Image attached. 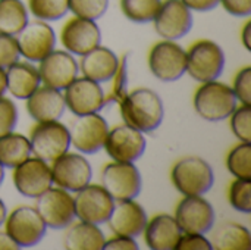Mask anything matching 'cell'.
<instances>
[{
	"instance_id": "obj_1",
	"label": "cell",
	"mask_w": 251,
	"mask_h": 250,
	"mask_svg": "<svg viewBox=\"0 0 251 250\" xmlns=\"http://www.w3.org/2000/svg\"><path fill=\"white\" fill-rule=\"evenodd\" d=\"M124 124L147 134L156 131L165 118V106L162 97L151 88L138 87L118 102Z\"/></svg>"
},
{
	"instance_id": "obj_2",
	"label": "cell",
	"mask_w": 251,
	"mask_h": 250,
	"mask_svg": "<svg viewBox=\"0 0 251 250\" xmlns=\"http://www.w3.org/2000/svg\"><path fill=\"white\" fill-rule=\"evenodd\" d=\"M237 97L232 88L218 80L200 83L194 93L193 105L196 113L209 122H219L229 118L237 108Z\"/></svg>"
},
{
	"instance_id": "obj_3",
	"label": "cell",
	"mask_w": 251,
	"mask_h": 250,
	"mask_svg": "<svg viewBox=\"0 0 251 250\" xmlns=\"http://www.w3.org/2000/svg\"><path fill=\"white\" fill-rule=\"evenodd\" d=\"M171 181L182 196H204L215 184V174L203 158L187 156L174 164Z\"/></svg>"
},
{
	"instance_id": "obj_4",
	"label": "cell",
	"mask_w": 251,
	"mask_h": 250,
	"mask_svg": "<svg viewBox=\"0 0 251 250\" xmlns=\"http://www.w3.org/2000/svg\"><path fill=\"white\" fill-rule=\"evenodd\" d=\"M185 74L199 83L218 80L225 69V52L213 40L201 38L194 41L188 50H185Z\"/></svg>"
},
{
	"instance_id": "obj_5",
	"label": "cell",
	"mask_w": 251,
	"mask_h": 250,
	"mask_svg": "<svg viewBox=\"0 0 251 250\" xmlns=\"http://www.w3.org/2000/svg\"><path fill=\"white\" fill-rule=\"evenodd\" d=\"M31 153L49 164L66 153L71 147L69 128L60 121L37 122L29 133Z\"/></svg>"
},
{
	"instance_id": "obj_6",
	"label": "cell",
	"mask_w": 251,
	"mask_h": 250,
	"mask_svg": "<svg viewBox=\"0 0 251 250\" xmlns=\"http://www.w3.org/2000/svg\"><path fill=\"white\" fill-rule=\"evenodd\" d=\"M149 69L159 81L174 83L187 71L185 49L174 40H162L151 46L147 56Z\"/></svg>"
},
{
	"instance_id": "obj_7",
	"label": "cell",
	"mask_w": 251,
	"mask_h": 250,
	"mask_svg": "<svg viewBox=\"0 0 251 250\" xmlns=\"http://www.w3.org/2000/svg\"><path fill=\"white\" fill-rule=\"evenodd\" d=\"M4 231L19 246L28 249L37 246L46 236L47 227L37 212L35 206L21 205L15 208L4 220Z\"/></svg>"
},
{
	"instance_id": "obj_8",
	"label": "cell",
	"mask_w": 251,
	"mask_h": 250,
	"mask_svg": "<svg viewBox=\"0 0 251 250\" xmlns=\"http://www.w3.org/2000/svg\"><path fill=\"white\" fill-rule=\"evenodd\" d=\"M101 186L115 202L137 199L143 189V178L135 162H109L101 169Z\"/></svg>"
},
{
	"instance_id": "obj_9",
	"label": "cell",
	"mask_w": 251,
	"mask_h": 250,
	"mask_svg": "<svg viewBox=\"0 0 251 250\" xmlns=\"http://www.w3.org/2000/svg\"><path fill=\"white\" fill-rule=\"evenodd\" d=\"M53 186L69 193H76L91 183L93 168L87 158L79 152H66L50 165Z\"/></svg>"
},
{
	"instance_id": "obj_10",
	"label": "cell",
	"mask_w": 251,
	"mask_h": 250,
	"mask_svg": "<svg viewBox=\"0 0 251 250\" xmlns=\"http://www.w3.org/2000/svg\"><path fill=\"white\" fill-rule=\"evenodd\" d=\"M35 209L46 227L51 230H65L76 220L74 196L60 187L51 186L40 194L37 197Z\"/></svg>"
},
{
	"instance_id": "obj_11",
	"label": "cell",
	"mask_w": 251,
	"mask_h": 250,
	"mask_svg": "<svg viewBox=\"0 0 251 250\" xmlns=\"http://www.w3.org/2000/svg\"><path fill=\"white\" fill-rule=\"evenodd\" d=\"M12 183L21 196L37 199L53 186L50 164L40 158L29 156L12 168Z\"/></svg>"
},
{
	"instance_id": "obj_12",
	"label": "cell",
	"mask_w": 251,
	"mask_h": 250,
	"mask_svg": "<svg viewBox=\"0 0 251 250\" xmlns=\"http://www.w3.org/2000/svg\"><path fill=\"white\" fill-rule=\"evenodd\" d=\"M74 202L76 220L96 225L106 224L115 206V200L106 189L101 184L91 183L75 193Z\"/></svg>"
},
{
	"instance_id": "obj_13",
	"label": "cell",
	"mask_w": 251,
	"mask_h": 250,
	"mask_svg": "<svg viewBox=\"0 0 251 250\" xmlns=\"http://www.w3.org/2000/svg\"><path fill=\"white\" fill-rule=\"evenodd\" d=\"M107 133L109 124L99 112L79 115L69 128L71 146L82 155H94L103 149Z\"/></svg>"
},
{
	"instance_id": "obj_14",
	"label": "cell",
	"mask_w": 251,
	"mask_h": 250,
	"mask_svg": "<svg viewBox=\"0 0 251 250\" xmlns=\"http://www.w3.org/2000/svg\"><path fill=\"white\" fill-rule=\"evenodd\" d=\"M153 27L163 40H179L185 37L194 24L193 10L182 0H162L154 18Z\"/></svg>"
},
{
	"instance_id": "obj_15",
	"label": "cell",
	"mask_w": 251,
	"mask_h": 250,
	"mask_svg": "<svg viewBox=\"0 0 251 250\" xmlns=\"http://www.w3.org/2000/svg\"><path fill=\"white\" fill-rule=\"evenodd\" d=\"M19 55L28 62H40L56 47V32L49 22L34 19L15 35Z\"/></svg>"
},
{
	"instance_id": "obj_16",
	"label": "cell",
	"mask_w": 251,
	"mask_h": 250,
	"mask_svg": "<svg viewBox=\"0 0 251 250\" xmlns=\"http://www.w3.org/2000/svg\"><path fill=\"white\" fill-rule=\"evenodd\" d=\"M63 99L66 109L75 116L100 112L107 103L100 83L85 77H76L63 90Z\"/></svg>"
},
{
	"instance_id": "obj_17",
	"label": "cell",
	"mask_w": 251,
	"mask_h": 250,
	"mask_svg": "<svg viewBox=\"0 0 251 250\" xmlns=\"http://www.w3.org/2000/svg\"><path fill=\"white\" fill-rule=\"evenodd\" d=\"M146 147L147 140L144 133L126 124L109 128L103 146L107 156L116 162H135L144 155Z\"/></svg>"
},
{
	"instance_id": "obj_18",
	"label": "cell",
	"mask_w": 251,
	"mask_h": 250,
	"mask_svg": "<svg viewBox=\"0 0 251 250\" xmlns=\"http://www.w3.org/2000/svg\"><path fill=\"white\" fill-rule=\"evenodd\" d=\"M174 217L182 233L207 234L216 221L212 203L203 196H184L176 205Z\"/></svg>"
},
{
	"instance_id": "obj_19",
	"label": "cell",
	"mask_w": 251,
	"mask_h": 250,
	"mask_svg": "<svg viewBox=\"0 0 251 250\" xmlns=\"http://www.w3.org/2000/svg\"><path fill=\"white\" fill-rule=\"evenodd\" d=\"M60 43L74 56H84L101 43V31L96 21L72 16L60 29Z\"/></svg>"
},
{
	"instance_id": "obj_20",
	"label": "cell",
	"mask_w": 251,
	"mask_h": 250,
	"mask_svg": "<svg viewBox=\"0 0 251 250\" xmlns=\"http://www.w3.org/2000/svg\"><path fill=\"white\" fill-rule=\"evenodd\" d=\"M38 74L43 85L63 91L79 74L75 56L66 50H53L38 62Z\"/></svg>"
},
{
	"instance_id": "obj_21",
	"label": "cell",
	"mask_w": 251,
	"mask_h": 250,
	"mask_svg": "<svg viewBox=\"0 0 251 250\" xmlns=\"http://www.w3.org/2000/svg\"><path fill=\"white\" fill-rule=\"evenodd\" d=\"M147 221L149 217L146 209L135 199H131L115 202L113 211L106 224L113 234L135 239L141 236Z\"/></svg>"
},
{
	"instance_id": "obj_22",
	"label": "cell",
	"mask_w": 251,
	"mask_h": 250,
	"mask_svg": "<svg viewBox=\"0 0 251 250\" xmlns=\"http://www.w3.org/2000/svg\"><path fill=\"white\" fill-rule=\"evenodd\" d=\"M25 109L35 122L59 121L66 111L63 93L49 85H40L25 99Z\"/></svg>"
},
{
	"instance_id": "obj_23",
	"label": "cell",
	"mask_w": 251,
	"mask_h": 250,
	"mask_svg": "<svg viewBox=\"0 0 251 250\" xmlns=\"http://www.w3.org/2000/svg\"><path fill=\"white\" fill-rule=\"evenodd\" d=\"M141 234L149 249L175 250L182 230L174 215L157 214L147 221Z\"/></svg>"
},
{
	"instance_id": "obj_24",
	"label": "cell",
	"mask_w": 251,
	"mask_h": 250,
	"mask_svg": "<svg viewBox=\"0 0 251 250\" xmlns=\"http://www.w3.org/2000/svg\"><path fill=\"white\" fill-rule=\"evenodd\" d=\"M118 65V55L104 46H97L96 49L90 50L88 53L81 56V60L78 62V68L82 77L100 84L113 78Z\"/></svg>"
},
{
	"instance_id": "obj_25",
	"label": "cell",
	"mask_w": 251,
	"mask_h": 250,
	"mask_svg": "<svg viewBox=\"0 0 251 250\" xmlns=\"http://www.w3.org/2000/svg\"><path fill=\"white\" fill-rule=\"evenodd\" d=\"M41 85L37 66L32 62H15L6 68V90L19 100L29 97Z\"/></svg>"
},
{
	"instance_id": "obj_26",
	"label": "cell",
	"mask_w": 251,
	"mask_h": 250,
	"mask_svg": "<svg viewBox=\"0 0 251 250\" xmlns=\"http://www.w3.org/2000/svg\"><path fill=\"white\" fill-rule=\"evenodd\" d=\"M104 242L106 236L100 227L84 221H74L63 236L66 250H103Z\"/></svg>"
},
{
	"instance_id": "obj_27",
	"label": "cell",
	"mask_w": 251,
	"mask_h": 250,
	"mask_svg": "<svg viewBox=\"0 0 251 250\" xmlns=\"http://www.w3.org/2000/svg\"><path fill=\"white\" fill-rule=\"evenodd\" d=\"M209 240L212 250H249L251 248L250 230L238 222L219 225Z\"/></svg>"
},
{
	"instance_id": "obj_28",
	"label": "cell",
	"mask_w": 251,
	"mask_h": 250,
	"mask_svg": "<svg viewBox=\"0 0 251 250\" xmlns=\"http://www.w3.org/2000/svg\"><path fill=\"white\" fill-rule=\"evenodd\" d=\"M31 155V144L26 136L15 131L0 136V164L4 168L12 169Z\"/></svg>"
},
{
	"instance_id": "obj_29",
	"label": "cell",
	"mask_w": 251,
	"mask_h": 250,
	"mask_svg": "<svg viewBox=\"0 0 251 250\" xmlns=\"http://www.w3.org/2000/svg\"><path fill=\"white\" fill-rule=\"evenodd\" d=\"M28 7L22 0H0V32L16 35L28 24Z\"/></svg>"
},
{
	"instance_id": "obj_30",
	"label": "cell",
	"mask_w": 251,
	"mask_h": 250,
	"mask_svg": "<svg viewBox=\"0 0 251 250\" xmlns=\"http://www.w3.org/2000/svg\"><path fill=\"white\" fill-rule=\"evenodd\" d=\"M226 168L234 178L251 180V143L240 141L226 156Z\"/></svg>"
},
{
	"instance_id": "obj_31",
	"label": "cell",
	"mask_w": 251,
	"mask_h": 250,
	"mask_svg": "<svg viewBox=\"0 0 251 250\" xmlns=\"http://www.w3.org/2000/svg\"><path fill=\"white\" fill-rule=\"evenodd\" d=\"M162 0H119L124 16L135 24L151 22Z\"/></svg>"
},
{
	"instance_id": "obj_32",
	"label": "cell",
	"mask_w": 251,
	"mask_h": 250,
	"mask_svg": "<svg viewBox=\"0 0 251 250\" xmlns=\"http://www.w3.org/2000/svg\"><path fill=\"white\" fill-rule=\"evenodd\" d=\"M28 12L40 21L53 22L69 12L68 0H28Z\"/></svg>"
},
{
	"instance_id": "obj_33",
	"label": "cell",
	"mask_w": 251,
	"mask_h": 250,
	"mask_svg": "<svg viewBox=\"0 0 251 250\" xmlns=\"http://www.w3.org/2000/svg\"><path fill=\"white\" fill-rule=\"evenodd\" d=\"M229 205L241 214L251 212V180L235 178L228 189Z\"/></svg>"
},
{
	"instance_id": "obj_34",
	"label": "cell",
	"mask_w": 251,
	"mask_h": 250,
	"mask_svg": "<svg viewBox=\"0 0 251 250\" xmlns=\"http://www.w3.org/2000/svg\"><path fill=\"white\" fill-rule=\"evenodd\" d=\"M229 127L238 141L251 143V106H237L229 115Z\"/></svg>"
},
{
	"instance_id": "obj_35",
	"label": "cell",
	"mask_w": 251,
	"mask_h": 250,
	"mask_svg": "<svg viewBox=\"0 0 251 250\" xmlns=\"http://www.w3.org/2000/svg\"><path fill=\"white\" fill-rule=\"evenodd\" d=\"M68 3L74 16L91 21L100 19L109 7V0H68Z\"/></svg>"
},
{
	"instance_id": "obj_36",
	"label": "cell",
	"mask_w": 251,
	"mask_h": 250,
	"mask_svg": "<svg viewBox=\"0 0 251 250\" xmlns=\"http://www.w3.org/2000/svg\"><path fill=\"white\" fill-rule=\"evenodd\" d=\"M231 88L240 105L251 106V66H244L235 74Z\"/></svg>"
},
{
	"instance_id": "obj_37",
	"label": "cell",
	"mask_w": 251,
	"mask_h": 250,
	"mask_svg": "<svg viewBox=\"0 0 251 250\" xmlns=\"http://www.w3.org/2000/svg\"><path fill=\"white\" fill-rule=\"evenodd\" d=\"M18 125V108L9 97H0V136L13 131Z\"/></svg>"
},
{
	"instance_id": "obj_38",
	"label": "cell",
	"mask_w": 251,
	"mask_h": 250,
	"mask_svg": "<svg viewBox=\"0 0 251 250\" xmlns=\"http://www.w3.org/2000/svg\"><path fill=\"white\" fill-rule=\"evenodd\" d=\"M21 57L19 47L15 35L0 32V68H7L12 63L18 62Z\"/></svg>"
},
{
	"instance_id": "obj_39",
	"label": "cell",
	"mask_w": 251,
	"mask_h": 250,
	"mask_svg": "<svg viewBox=\"0 0 251 250\" xmlns=\"http://www.w3.org/2000/svg\"><path fill=\"white\" fill-rule=\"evenodd\" d=\"M126 59H128L126 55L122 59H119L118 69H116L113 78L110 80V81H113L112 94H109V97H106V102H110V100L112 102H119L126 94V71H128Z\"/></svg>"
},
{
	"instance_id": "obj_40",
	"label": "cell",
	"mask_w": 251,
	"mask_h": 250,
	"mask_svg": "<svg viewBox=\"0 0 251 250\" xmlns=\"http://www.w3.org/2000/svg\"><path fill=\"white\" fill-rule=\"evenodd\" d=\"M175 250H212V243L206 234L182 233Z\"/></svg>"
},
{
	"instance_id": "obj_41",
	"label": "cell",
	"mask_w": 251,
	"mask_h": 250,
	"mask_svg": "<svg viewBox=\"0 0 251 250\" xmlns=\"http://www.w3.org/2000/svg\"><path fill=\"white\" fill-rule=\"evenodd\" d=\"M219 4L232 16L247 18L251 15V0H219Z\"/></svg>"
},
{
	"instance_id": "obj_42",
	"label": "cell",
	"mask_w": 251,
	"mask_h": 250,
	"mask_svg": "<svg viewBox=\"0 0 251 250\" xmlns=\"http://www.w3.org/2000/svg\"><path fill=\"white\" fill-rule=\"evenodd\" d=\"M140 246L135 242L134 237H125V236H116L113 234L112 239H106L103 250H138Z\"/></svg>"
},
{
	"instance_id": "obj_43",
	"label": "cell",
	"mask_w": 251,
	"mask_h": 250,
	"mask_svg": "<svg viewBox=\"0 0 251 250\" xmlns=\"http://www.w3.org/2000/svg\"><path fill=\"white\" fill-rule=\"evenodd\" d=\"M182 1L190 10L194 12H210L219 4V0H182Z\"/></svg>"
},
{
	"instance_id": "obj_44",
	"label": "cell",
	"mask_w": 251,
	"mask_h": 250,
	"mask_svg": "<svg viewBox=\"0 0 251 250\" xmlns=\"http://www.w3.org/2000/svg\"><path fill=\"white\" fill-rule=\"evenodd\" d=\"M241 43L247 52H251V19H247L241 28Z\"/></svg>"
},
{
	"instance_id": "obj_45",
	"label": "cell",
	"mask_w": 251,
	"mask_h": 250,
	"mask_svg": "<svg viewBox=\"0 0 251 250\" xmlns=\"http://www.w3.org/2000/svg\"><path fill=\"white\" fill-rule=\"evenodd\" d=\"M19 246L10 239L6 231H0V250H18Z\"/></svg>"
},
{
	"instance_id": "obj_46",
	"label": "cell",
	"mask_w": 251,
	"mask_h": 250,
	"mask_svg": "<svg viewBox=\"0 0 251 250\" xmlns=\"http://www.w3.org/2000/svg\"><path fill=\"white\" fill-rule=\"evenodd\" d=\"M6 91V69L0 68V97L4 96Z\"/></svg>"
},
{
	"instance_id": "obj_47",
	"label": "cell",
	"mask_w": 251,
	"mask_h": 250,
	"mask_svg": "<svg viewBox=\"0 0 251 250\" xmlns=\"http://www.w3.org/2000/svg\"><path fill=\"white\" fill-rule=\"evenodd\" d=\"M6 215H7L6 205H4V202L0 199V227L3 225V222H4V220H6Z\"/></svg>"
},
{
	"instance_id": "obj_48",
	"label": "cell",
	"mask_w": 251,
	"mask_h": 250,
	"mask_svg": "<svg viewBox=\"0 0 251 250\" xmlns=\"http://www.w3.org/2000/svg\"><path fill=\"white\" fill-rule=\"evenodd\" d=\"M3 180H4V167L0 164V186H1V183H3Z\"/></svg>"
}]
</instances>
